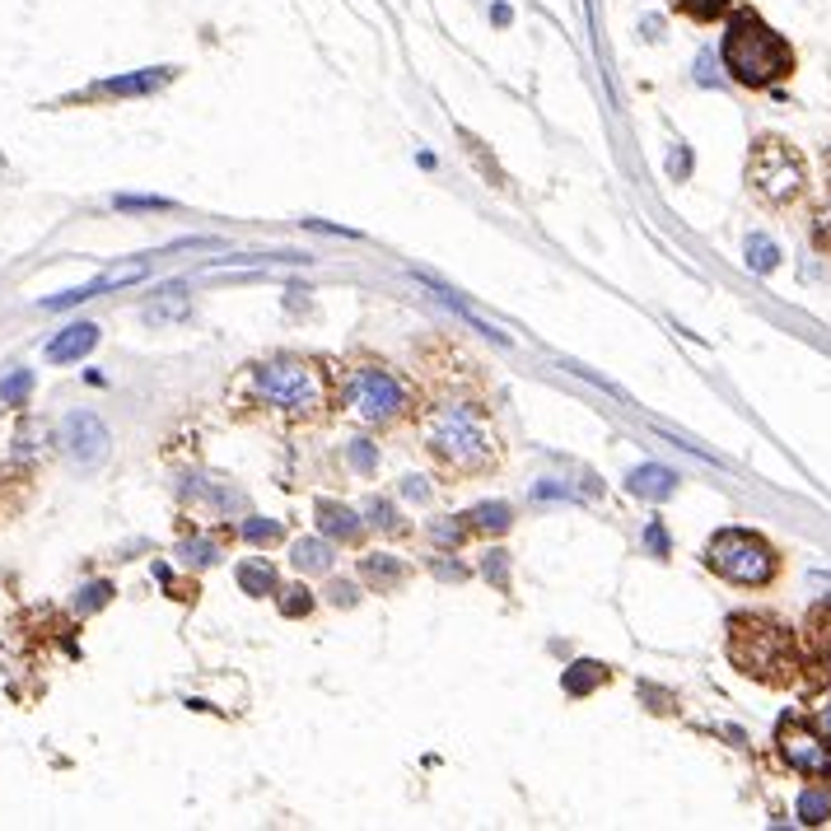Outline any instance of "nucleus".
<instances>
[{
    "mask_svg": "<svg viewBox=\"0 0 831 831\" xmlns=\"http://www.w3.org/2000/svg\"><path fill=\"white\" fill-rule=\"evenodd\" d=\"M420 435H426V449L435 453L449 473H463V477H477V473H491L500 449H495V430L486 426V416L467 402H449V406H435V412L420 420Z\"/></svg>",
    "mask_w": 831,
    "mask_h": 831,
    "instance_id": "1",
    "label": "nucleus"
},
{
    "mask_svg": "<svg viewBox=\"0 0 831 831\" xmlns=\"http://www.w3.org/2000/svg\"><path fill=\"white\" fill-rule=\"evenodd\" d=\"M719 56H725V71L747 89H766V85L785 80V75L794 71L790 42L752 10H739L729 20L725 42H719Z\"/></svg>",
    "mask_w": 831,
    "mask_h": 831,
    "instance_id": "2",
    "label": "nucleus"
},
{
    "mask_svg": "<svg viewBox=\"0 0 831 831\" xmlns=\"http://www.w3.org/2000/svg\"><path fill=\"white\" fill-rule=\"evenodd\" d=\"M253 393H257V402H266L280 416L318 420L327 412V402H332V383H327V374L313 365V360L280 355V360H266V365H257Z\"/></svg>",
    "mask_w": 831,
    "mask_h": 831,
    "instance_id": "3",
    "label": "nucleus"
},
{
    "mask_svg": "<svg viewBox=\"0 0 831 831\" xmlns=\"http://www.w3.org/2000/svg\"><path fill=\"white\" fill-rule=\"evenodd\" d=\"M729 658L739 664L747 678L757 682H794L798 654L785 626L766 621V617H733L729 621Z\"/></svg>",
    "mask_w": 831,
    "mask_h": 831,
    "instance_id": "4",
    "label": "nucleus"
},
{
    "mask_svg": "<svg viewBox=\"0 0 831 831\" xmlns=\"http://www.w3.org/2000/svg\"><path fill=\"white\" fill-rule=\"evenodd\" d=\"M705 566H710L719 579H729V584H747V589H761L771 584L780 561L771 552V542L757 538V532L747 528H725L715 532L710 546H705Z\"/></svg>",
    "mask_w": 831,
    "mask_h": 831,
    "instance_id": "5",
    "label": "nucleus"
},
{
    "mask_svg": "<svg viewBox=\"0 0 831 831\" xmlns=\"http://www.w3.org/2000/svg\"><path fill=\"white\" fill-rule=\"evenodd\" d=\"M347 402L365 426H393V420H402L406 412H412V393H406V383L383 365L351 369L347 374Z\"/></svg>",
    "mask_w": 831,
    "mask_h": 831,
    "instance_id": "6",
    "label": "nucleus"
},
{
    "mask_svg": "<svg viewBox=\"0 0 831 831\" xmlns=\"http://www.w3.org/2000/svg\"><path fill=\"white\" fill-rule=\"evenodd\" d=\"M747 182L752 192L761 201H771V206H785L804 192V160L785 146V140L766 136L752 146V160H747Z\"/></svg>",
    "mask_w": 831,
    "mask_h": 831,
    "instance_id": "7",
    "label": "nucleus"
},
{
    "mask_svg": "<svg viewBox=\"0 0 831 831\" xmlns=\"http://www.w3.org/2000/svg\"><path fill=\"white\" fill-rule=\"evenodd\" d=\"M780 757L808 780H827L831 776V743L818 729L798 725V719H785V725H780Z\"/></svg>",
    "mask_w": 831,
    "mask_h": 831,
    "instance_id": "8",
    "label": "nucleus"
},
{
    "mask_svg": "<svg viewBox=\"0 0 831 831\" xmlns=\"http://www.w3.org/2000/svg\"><path fill=\"white\" fill-rule=\"evenodd\" d=\"M108 444H113V435L93 412H71L61 420V449H66V458H75L80 467H93L108 458Z\"/></svg>",
    "mask_w": 831,
    "mask_h": 831,
    "instance_id": "9",
    "label": "nucleus"
},
{
    "mask_svg": "<svg viewBox=\"0 0 831 831\" xmlns=\"http://www.w3.org/2000/svg\"><path fill=\"white\" fill-rule=\"evenodd\" d=\"M150 276V262H127V266H113V272H103L99 280H89V286H75L66 294H52V300H42L47 313H61V309H75V304H85V300H99V294L108 290H122V286H136V280H146Z\"/></svg>",
    "mask_w": 831,
    "mask_h": 831,
    "instance_id": "10",
    "label": "nucleus"
},
{
    "mask_svg": "<svg viewBox=\"0 0 831 831\" xmlns=\"http://www.w3.org/2000/svg\"><path fill=\"white\" fill-rule=\"evenodd\" d=\"M93 347H99V323H71L47 341V360L52 365H71V360H85Z\"/></svg>",
    "mask_w": 831,
    "mask_h": 831,
    "instance_id": "11",
    "label": "nucleus"
},
{
    "mask_svg": "<svg viewBox=\"0 0 831 831\" xmlns=\"http://www.w3.org/2000/svg\"><path fill=\"white\" fill-rule=\"evenodd\" d=\"M174 80V66H154V71H136V75H117V80H103L93 85V93L103 99H136V93H154Z\"/></svg>",
    "mask_w": 831,
    "mask_h": 831,
    "instance_id": "12",
    "label": "nucleus"
},
{
    "mask_svg": "<svg viewBox=\"0 0 831 831\" xmlns=\"http://www.w3.org/2000/svg\"><path fill=\"white\" fill-rule=\"evenodd\" d=\"M626 486H631V495H640V500H668L678 491V473H672V467H658V463H640L635 473L626 477Z\"/></svg>",
    "mask_w": 831,
    "mask_h": 831,
    "instance_id": "13",
    "label": "nucleus"
},
{
    "mask_svg": "<svg viewBox=\"0 0 831 831\" xmlns=\"http://www.w3.org/2000/svg\"><path fill=\"white\" fill-rule=\"evenodd\" d=\"M318 524L327 538H341V542H355L360 538V519L347 509V505H332V500H323L318 505Z\"/></svg>",
    "mask_w": 831,
    "mask_h": 831,
    "instance_id": "14",
    "label": "nucleus"
},
{
    "mask_svg": "<svg viewBox=\"0 0 831 831\" xmlns=\"http://www.w3.org/2000/svg\"><path fill=\"white\" fill-rule=\"evenodd\" d=\"M603 678H607L603 664H593V658H579L575 668H566V692H570V696H589Z\"/></svg>",
    "mask_w": 831,
    "mask_h": 831,
    "instance_id": "15",
    "label": "nucleus"
},
{
    "mask_svg": "<svg viewBox=\"0 0 831 831\" xmlns=\"http://www.w3.org/2000/svg\"><path fill=\"white\" fill-rule=\"evenodd\" d=\"M360 570H365V579H369V584L379 589V593H383V589H398L402 575H406L393 556H365V566H360Z\"/></svg>",
    "mask_w": 831,
    "mask_h": 831,
    "instance_id": "16",
    "label": "nucleus"
},
{
    "mask_svg": "<svg viewBox=\"0 0 831 831\" xmlns=\"http://www.w3.org/2000/svg\"><path fill=\"white\" fill-rule=\"evenodd\" d=\"M294 566L300 570H332V546L318 542V538H304V542H294Z\"/></svg>",
    "mask_w": 831,
    "mask_h": 831,
    "instance_id": "17",
    "label": "nucleus"
},
{
    "mask_svg": "<svg viewBox=\"0 0 831 831\" xmlns=\"http://www.w3.org/2000/svg\"><path fill=\"white\" fill-rule=\"evenodd\" d=\"M747 266H752L757 276L776 272V266H780V248L766 239V234H752V239H747Z\"/></svg>",
    "mask_w": 831,
    "mask_h": 831,
    "instance_id": "18",
    "label": "nucleus"
},
{
    "mask_svg": "<svg viewBox=\"0 0 831 831\" xmlns=\"http://www.w3.org/2000/svg\"><path fill=\"white\" fill-rule=\"evenodd\" d=\"M831 818V790H804L798 794V822L818 827Z\"/></svg>",
    "mask_w": 831,
    "mask_h": 831,
    "instance_id": "19",
    "label": "nucleus"
},
{
    "mask_svg": "<svg viewBox=\"0 0 831 831\" xmlns=\"http://www.w3.org/2000/svg\"><path fill=\"white\" fill-rule=\"evenodd\" d=\"M467 528H477V532H505L509 528V505H477L473 514H467Z\"/></svg>",
    "mask_w": 831,
    "mask_h": 831,
    "instance_id": "20",
    "label": "nucleus"
},
{
    "mask_svg": "<svg viewBox=\"0 0 831 831\" xmlns=\"http://www.w3.org/2000/svg\"><path fill=\"white\" fill-rule=\"evenodd\" d=\"M239 584H243V593H253V599H266V593L276 589V570L272 566H239Z\"/></svg>",
    "mask_w": 831,
    "mask_h": 831,
    "instance_id": "21",
    "label": "nucleus"
},
{
    "mask_svg": "<svg viewBox=\"0 0 831 831\" xmlns=\"http://www.w3.org/2000/svg\"><path fill=\"white\" fill-rule=\"evenodd\" d=\"M808 640H813V650H818V658H827V664H831V607L813 613V621H808Z\"/></svg>",
    "mask_w": 831,
    "mask_h": 831,
    "instance_id": "22",
    "label": "nucleus"
},
{
    "mask_svg": "<svg viewBox=\"0 0 831 831\" xmlns=\"http://www.w3.org/2000/svg\"><path fill=\"white\" fill-rule=\"evenodd\" d=\"M682 14H692V20H701V24H710V20H719L733 0H672Z\"/></svg>",
    "mask_w": 831,
    "mask_h": 831,
    "instance_id": "23",
    "label": "nucleus"
},
{
    "mask_svg": "<svg viewBox=\"0 0 831 831\" xmlns=\"http://www.w3.org/2000/svg\"><path fill=\"white\" fill-rule=\"evenodd\" d=\"M28 393H34V374H28V369H14L10 379L0 383V398H5L10 406H24V398H28Z\"/></svg>",
    "mask_w": 831,
    "mask_h": 831,
    "instance_id": "24",
    "label": "nucleus"
},
{
    "mask_svg": "<svg viewBox=\"0 0 831 831\" xmlns=\"http://www.w3.org/2000/svg\"><path fill=\"white\" fill-rule=\"evenodd\" d=\"M113 206L117 211H174V201H164V197H117Z\"/></svg>",
    "mask_w": 831,
    "mask_h": 831,
    "instance_id": "25",
    "label": "nucleus"
},
{
    "mask_svg": "<svg viewBox=\"0 0 831 831\" xmlns=\"http://www.w3.org/2000/svg\"><path fill=\"white\" fill-rule=\"evenodd\" d=\"M290 599H280V613L286 617H300V613H309L313 607V599H309V589H286Z\"/></svg>",
    "mask_w": 831,
    "mask_h": 831,
    "instance_id": "26",
    "label": "nucleus"
},
{
    "mask_svg": "<svg viewBox=\"0 0 831 831\" xmlns=\"http://www.w3.org/2000/svg\"><path fill=\"white\" fill-rule=\"evenodd\" d=\"M813 729H818L822 739L831 743V692H827V696H818V705H813Z\"/></svg>",
    "mask_w": 831,
    "mask_h": 831,
    "instance_id": "27",
    "label": "nucleus"
},
{
    "mask_svg": "<svg viewBox=\"0 0 831 831\" xmlns=\"http://www.w3.org/2000/svg\"><path fill=\"white\" fill-rule=\"evenodd\" d=\"M243 538H248V542H272V538H280V524L248 519V524H243Z\"/></svg>",
    "mask_w": 831,
    "mask_h": 831,
    "instance_id": "28",
    "label": "nucleus"
},
{
    "mask_svg": "<svg viewBox=\"0 0 831 831\" xmlns=\"http://www.w3.org/2000/svg\"><path fill=\"white\" fill-rule=\"evenodd\" d=\"M108 593H113L108 584H89V589H85V599H80V613H93V607H103V603H108Z\"/></svg>",
    "mask_w": 831,
    "mask_h": 831,
    "instance_id": "29",
    "label": "nucleus"
},
{
    "mask_svg": "<svg viewBox=\"0 0 831 831\" xmlns=\"http://www.w3.org/2000/svg\"><path fill=\"white\" fill-rule=\"evenodd\" d=\"M486 575H491L500 589L509 584V579H505V552H491V556H486Z\"/></svg>",
    "mask_w": 831,
    "mask_h": 831,
    "instance_id": "30",
    "label": "nucleus"
},
{
    "mask_svg": "<svg viewBox=\"0 0 831 831\" xmlns=\"http://www.w3.org/2000/svg\"><path fill=\"white\" fill-rule=\"evenodd\" d=\"M645 542H650V552H654V556H668V538H664V528H658V524H650Z\"/></svg>",
    "mask_w": 831,
    "mask_h": 831,
    "instance_id": "31",
    "label": "nucleus"
},
{
    "mask_svg": "<svg viewBox=\"0 0 831 831\" xmlns=\"http://www.w3.org/2000/svg\"><path fill=\"white\" fill-rule=\"evenodd\" d=\"M351 458H355V467H365V473H369V467H374V449L365 444V439H360V444L351 449Z\"/></svg>",
    "mask_w": 831,
    "mask_h": 831,
    "instance_id": "32",
    "label": "nucleus"
},
{
    "mask_svg": "<svg viewBox=\"0 0 831 831\" xmlns=\"http://www.w3.org/2000/svg\"><path fill=\"white\" fill-rule=\"evenodd\" d=\"M332 599H337V603H355V589H351V584H337Z\"/></svg>",
    "mask_w": 831,
    "mask_h": 831,
    "instance_id": "33",
    "label": "nucleus"
}]
</instances>
